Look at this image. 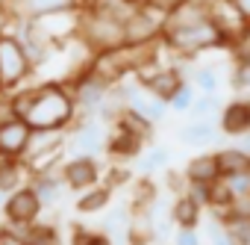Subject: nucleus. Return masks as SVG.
<instances>
[{
	"instance_id": "obj_10",
	"label": "nucleus",
	"mask_w": 250,
	"mask_h": 245,
	"mask_svg": "<svg viewBox=\"0 0 250 245\" xmlns=\"http://www.w3.org/2000/svg\"><path fill=\"white\" fill-rule=\"evenodd\" d=\"M30 133H33V127L27 124L24 118L0 121V154H6V157H24Z\"/></svg>"
},
{
	"instance_id": "obj_48",
	"label": "nucleus",
	"mask_w": 250,
	"mask_h": 245,
	"mask_svg": "<svg viewBox=\"0 0 250 245\" xmlns=\"http://www.w3.org/2000/svg\"><path fill=\"white\" fill-rule=\"evenodd\" d=\"M0 95H3V89H0Z\"/></svg>"
},
{
	"instance_id": "obj_42",
	"label": "nucleus",
	"mask_w": 250,
	"mask_h": 245,
	"mask_svg": "<svg viewBox=\"0 0 250 245\" xmlns=\"http://www.w3.org/2000/svg\"><path fill=\"white\" fill-rule=\"evenodd\" d=\"M232 3H235V9L241 12V18L247 21V27H250V0H232Z\"/></svg>"
},
{
	"instance_id": "obj_32",
	"label": "nucleus",
	"mask_w": 250,
	"mask_h": 245,
	"mask_svg": "<svg viewBox=\"0 0 250 245\" xmlns=\"http://www.w3.org/2000/svg\"><path fill=\"white\" fill-rule=\"evenodd\" d=\"M194 98H197V89H194L191 83H183V86L171 95L168 109H174V112H188V109H191V103H194Z\"/></svg>"
},
{
	"instance_id": "obj_15",
	"label": "nucleus",
	"mask_w": 250,
	"mask_h": 245,
	"mask_svg": "<svg viewBox=\"0 0 250 245\" xmlns=\"http://www.w3.org/2000/svg\"><path fill=\"white\" fill-rule=\"evenodd\" d=\"M142 3H145V0H88L85 9H91L97 15H106V18H115L121 24H127L139 12Z\"/></svg>"
},
{
	"instance_id": "obj_41",
	"label": "nucleus",
	"mask_w": 250,
	"mask_h": 245,
	"mask_svg": "<svg viewBox=\"0 0 250 245\" xmlns=\"http://www.w3.org/2000/svg\"><path fill=\"white\" fill-rule=\"evenodd\" d=\"M124 180H127V172H124V169H112L106 186H118V183H124Z\"/></svg>"
},
{
	"instance_id": "obj_1",
	"label": "nucleus",
	"mask_w": 250,
	"mask_h": 245,
	"mask_svg": "<svg viewBox=\"0 0 250 245\" xmlns=\"http://www.w3.org/2000/svg\"><path fill=\"white\" fill-rule=\"evenodd\" d=\"M77 118V100L74 92L65 89L62 83H44L36 92V100L27 112V124L33 130H44V127H68Z\"/></svg>"
},
{
	"instance_id": "obj_30",
	"label": "nucleus",
	"mask_w": 250,
	"mask_h": 245,
	"mask_svg": "<svg viewBox=\"0 0 250 245\" xmlns=\"http://www.w3.org/2000/svg\"><path fill=\"white\" fill-rule=\"evenodd\" d=\"M130 221H133V210L130 207H115V210H109L103 227L109 230V236L112 233H130Z\"/></svg>"
},
{
	"instance_id": "obj_43",
	"label": "nucleus",
	"mask_w": 250,
	"mask_h": 245,
	"mask_svg": "<svg viewBox=\"0 0 250 245\" xmlns=\"http://www.w3.org/2000/svg\"><path fill=\"white\" fill-rule=\"evenodd\" d=\"M238 148H241V151H247V154H250V130H247V133H241V136H238Z\"/></svg>"
},
{
	"instance_id": "obj_36",
	"label": "nucleus",
	"mask_w": 250,
	"mask_h": 245,
	"mask_svg": "<svg viewBox=\"0 0 250 245\" xmlns=\"http://www.w3.org/2000/svg\"><path fill=\"white\" fill-rule=\"evenodd\" d=\"M229 180V189L235 192V201L238 198H250V174L244 172V174H232V177H227Z\"/></svg>"
},
{
	"instance_id": "obj_46",
	"label": "nucleus",
	"mask_w": 250,
	"mask_h": 245,
	"mask_svg": "<svg viewBox=\"0 0 250 245\" xmlns=\"http://www.w3.org/2000/svg\"><path fill=\"white\" fill-rule=\"evenodd\" d=\"M9 3H18V0H9Z\"/></svg>"
},
{
	"instance_id": "obj_47",
	"label": "nucleus",
	"mask_w": 250,
	"mask_h": 245,
	"mask_svg": "<svg viewBox=\"0 0 250 245\" xmlns=\"http://www.w3.org/2000/svg\"><path fill=\"white\" fill-rule=\"evenodd\" d=\"M83 3H88V0H83Z\"/></svg>"
},
{
	"instance_id": "obj_7",
	"label": "nucleus",
	"mask_w": 250,
	"mask_h": 245,
	"mask_svg": "<svg viewBox=\"0 0 250 245\" xmlns=\"http://www.w3.org/2000/svg\"><path fill=\"white\" fill-rule=\"evenodd\" d=\"M71 151H74V157H97L106 151V133L100 127V121H94V118L83 121L71 139Z\"/></svg>"
},
{
	"instance_id": "obj_29",
	"label": "nucleus",
	"mask_w": 250,
	"mask_h": 245,
	"mask_svg": "<svg viewBox=\"0 0 250 245\" xmlns=\"http://www.w3.org/2000/svg\"><path fill=\"white\" fill-rule=\"evenodd\" d=\"M197 121H215L221 115V103H218V95H200L194 98L191 109H188Z\"/></svg>"
},
{
	"instance_id": "obj_18",
	"label": "nucleus",
	"mask_w": 250,
	"mask_h": 245,
	"mask_svg": "<svg viewBox=\"0 0 250 245\" xmlns=\"http://www.w3.org/2000/svg\"><path fill=\"white\" fill-rule=\"evenodd\" d=\"M168 216H171V221H174L177 227H197V224H200V216H203V207H200L197 201H191L186 192H180V195L174 198Z\"/></svg>"
},
{
	"instance_id": "obj_17",
	"label": "nucleus",
	"mask_w": 250,
	"mask_h": 245,
	"mask_svg": "<svg viewBox=\"0 0 250 245\" xmlns=\"http://www.w3.org/2000/svg\"><path fill=\"white\" fill-rule=\"evenodd\" d=\"M206 18H209V0H186L183 6H177L168 15L165 27H188V24H200Z\"/></svg>"
},
{
	"instance_id": "obj_27",
	"label": "nucleus",
	"mask_w": 250,
	"mask_h": 245,
	"mask_svg": "<svg viewBox=\"0 0 250 245\" xmlns=\"http://www.w3.org/2000/svg\"><path fill=\"white\" fill-rule=\"evenodd\" d=\"M24 245H62L59 230L47 221H33L24 233Z\"/></svg>"
},
{
	"instance_id": "obj_14",
	"label": "nucleus",
	"mask_w": 250,
	"mask_h": 245,
	"mask_svg": "<svg viewBox=\"0 0 250 245\" xmlns=\"http://www.w3.org/2000/svg\"><path fill=\"white\" fill-rule=\"evenodd\" d=\"M30 180V166L21 157H6L0 154V192L9 195L15 189H21Z\"/></svg>"
},
{
	"instance_id": "obj_5",
	"label": "nucleus",
	"mask_w": 250,
	"mask_h": 245,
	"mask_svg": "<svg viewBox=\"0 0 250 245\" xmlns=\"http://www.w3.org/2000/svg\"><path fill=\"white\" fill-rule=\"evenodd\" d=\"M165 21H168L165 12H159V9L142 3L139 12H136L127 24H124V30H127V45H150V42L162 39Z\"/></svg>"
},
{
	"instance_id": "obj_2",
	"label": "nucleus",
	"mask_w": 250,
	"mask_h": 245,
	"mask_svg": "<svg viewBox=\"0 0 250 245\" xmlns=\"http://www.w3.org/2000/svg\"><path fill=\"white\" fill-rule=\"evenodd\" d=\"M162 42H165L174 53H180V56H194V53H200V50L221 48L227 39H224V33L215 27V21L206 18V21L188 24V27H165Z\"/></svg>"
},
{
	"instance_id": "obj_6",
	"label": "nucleus",
	"mask_w": 250,
	"mask_h": 245,
	"mask_svg": "<svg viewBox=\"0 0 250 245\" xmlns=\"http://www.w3.org/2000/svg\"><path fill=\"white\" fill-rule=\"evenodd\" d=\"M44 204L39 201L36 189L30 183H24L21 189L9 192L6 201H3V216H6V224H33L39 221Z\"/></svg>"
},
{
	"instance_id": "obj_34",
	"label": "nucleus",
	"mask_w": 250,
	"mask_h": 245,
	"mask_svg": "<svg viewBox=\"0 0 250 245\" xmlns=\"http://www.w3.org/2000/svg\"><path fill=\"white\" fill-rule=\"evenodd\" d=\"M206 236H209V242H212V245H235V239L229 236V230L224 227V221H221L218 216L209 221V227H206Z\"/></svg>"
},
{
	"instance_id": "obj_25",
	"label": "nucleus",
	"mask_w": 250,
	"mask_h": 245,
	"mask_svg": "<svg viewBox=\"0 0 250 245\" xmlns=\"http://www.w3.org/2000/svg\"><path fill=\"white\" fill-rule=\"evenodd\" d=\"M109 201H112V186L94 183V186H88V189L80 192L77 210H80V213H100L103 207H109Z\"/></svg>"
},
{
	"instance_id": "obj_40",
	"label": "nucleus",
	"mask_w": 250,
	"mask_h": 245,
	"mask_svg": "<svg viewBox=\"0 0 250 245\" xmlns=\"http://www.w3.org/2000/svg\"><path fill=\"white\" fill-rule=\"evenodd\" d=\"M147 6H153V9H159V12H165V15H171L177 6H183L186 0H145Z\"/></svg>"
},
{
	"instance_id": "obj_24",
	"label": "nucleus",
	"mask_w": 250,
	"mask_h": 245,
	"mask_svg": "<svg viewBox=\"0 0 250 245\" xmlns=\"http://www.w3.org/2000/svg\"><path fill=\"white\" fill-rule=\"evenodd\" d=\"M232 204H235V192L229 189V180H227V177H215V180L209 183L206 207H212V210H215V216H224Z\"/></svg>"
},
{
	"instance_id": "obj_16",
	"label": "nucleus",
	"mask_w": 250,
	"mask_h": 245,
	"mask_svg": "<svg viewBox=\"0 0 250 245\" xmlns=\"http://www.w3.org/2000/svg\"><path fill=\"white\" fill-rule=\"evenodd\" d=\"M30 186L36 189L39 201H42L44 207H50V204L59 201L65 180H62V172H59V174H56V172H33V174H30Z\"/></svg>"
},
{
	"instance_id": "obj_45",
	"label": "nucleus",
	"mask_w": 250,
	"mask_h": 245,
	"mask_svg": "<svg viewBox=\"0 0 250 245\" xmlns=\"http://www.w3.org/2000/svg\"><path fill=\"white\" fill-rule=\"evenodd\" d=\"M0 3H6V9H9V0H0Z\"/></svg>"
},
{
	"instance_id": "obj_13",
	"label": "nucleus",
	"mask_w": 250,
	"mask_h": 245,
	"mask_svg": "<svg viewBox=\"0 0 250 245\" xmlns=\"http://www.w3.org/2000/svg\"><path fill=\"white\" fill-rule=\"evenodd\" d=\"M145 148V139L124 130V127H115V133L106 139V154L115 160V163H127V160H136Z\"/></svg>"
},
{
	"instance_id": "obj_9",
	"label": "nucleus",
	"mask_w": 250,
	"mask_h": 245,
	"mask_svg": "<svg viewBox=\"0 0 250 245\" xmlns=\"http://www.w3.org/2000/svg\"><path fill=\"white\" fill-rule=\"evenodd\" d=\"M183 83H188L183 74H180V68H147L145 74H142V86L150 92V95H156V98H162V100H171V95L183 86Z\"/></svg>"
},
{
	"instance_id": "obj_21",
	"label": "nucleus",
	"mask_w": 250,
	"mask_h": 245,
	"mask_svg": "<svg viewBox=\"0 0 250 245\" xmlns=\"http://www.w3.org/2000/svg\"><path fill=\"white\" fill-rule=\"evenodd\" d=\"M218 139V127H215V121H191V124H186L183 130H180V142H186V145H191V148H203V145H209V142H215Z\"/></svg>"
},
{
	"instance_id": "obj_26",
	"label": "nucleus",
	"mask_w": 250,
	"mask_h": 245,
	"mask_svg": "<svg viewBox=\"0 0 250 245\" xmlns=\"http://www.w3.org/2000/svg\"><path fill=\"white\" fill-rule=\"evenodd\" d=\"M115 127H124V130H130V133H136V136H142V139L147 142L150 133H153V121H147L142 112H136V109H130V106H124L121 115L115 118Z\"/></svg>"
},
{
	"instance_id": "obj_20",
	"label": "nucleus",
	"mask_w": 250,
	"mask_h": 245,
	"mask_svg": "<svg viewBox=\"0 0 250 245\" xmlns=\"http://www.w3.org/2000/svg\"><path fill=\"white\" fill-rule=\"evenodd\" d=\"M15 6L27 18H42V15H50V12L77 9V6H83V0H18Z\"/></svg>"
},
{
	"instance_id": "obj_3",
	"label": "nucleus",
	"mask_w": 250,
	"mask_h": 245,
	"mask_svg": "<svg viewBox=\"0 0 250 245\" xmlns=\"http://www.w3.org/2000/svg\"><path fill=\"white\" fill-rule=\"evenodd\" d=\"M85 48L97 56V53H109V50H118L127 45V30H124L121 21L115 18H106V15H97L91 9H85L80 15V33H77Z\"/></svg>"
},
{
	"instance_id": "obj_33",
	"label": "nucleus",
	"mask_w": 250,
	"mask_h": 245,
	"mask_svg": "<svg viewBox=\"0 0 250 245\" xmlns=\"http://www.w3.org/2000/svg\"><path fill=\"white\" fill-rule=\"evenodd\" d=\"M71 245H112V239H109L106 233H94V230H85V227L74 224Z\"/></svg>"
},
{
	"instance_id": "obj_12",
	"label": "nucleus",
	"mask_w": 250,
	"mask_h": 245,
	"mask_svg": "<svg viewBox=\"0 0 250 245\" xmlns=\"http://www.w3.org/2000/svg\"><path fill=\"white\" fill-rule=\"evenodd\" d=\"M65 148V130L62 127H44V130H33L30 133V142H27V151H24V163H33L50 151H59Z\"/></svg>"
},
{
	"instance_id": "obj_31",
	"label": "nucleus",
	"mask_w": 250,
	"mask_h": 245,
	"mask_svg": "<svg viewBox=\"0 0 250 245\" xmlns=\"http://www.w3.org/2000/svg\"><path fill=\"white\" fill-rule=\"evenodd\" d=\"M165 166H168V151L165 148H150L145 157L139 154V172L142 174H153V172H159Z\"/></svg>"
},
{
	"instance_id": "obj_28",
	"label": "nucleus",
	"mask_w": 250,
	"mask_h": 245,
	"mask_svg": "<svg viewBox=\"0 0 250 245\" xmlns=\"http://www.w3.org/2000/svg\"><path fill=\"white\" fill-rule=\"evenodd\" d=\"M191 86L200 92V95H218V86H221V77L212 65H197L194 74H191Z\"/></svg>"
},
{
	"instance_id": "obj_11",
	"label": "nucleus",
	"mask_w": 250,
	"mask_h": 245,
	"mask_svg": "<svg viewBox=\"0 0 250 245\" xmlns=\"http://www.w3.org/2000/svg\"><path fill=\"white\" fill-rule=\"evenodd\" d=\"M218 130L227 136H241L250 130V100H229L221 106L218 115Z\"/></svg>"
},
{
	"instance_id": "obj_44",
	"label": "nucleus",
	"mask_w": 250,
	"mask_h": 245,
	"mask_svg": "<svg viewBox=\"0 0 250 245\" xmlns=\"http://www.w3.org/2000/svg\"><path fill=\"white\" fill-rule=\"evenodd\" d=\"M6 15H9V9H6V3H0V33H3V24H6Z\"/></svg>"
},
{
	"instance_id": "obj_23",
	"label": "nucleus",
	"mask_w": 250,
	"mask_h": 245,
	"mask_svg": "<svg viewBox=\"0 0 250 245\" xmlns=\"http://www.w3.org/2000/svg\"><path fill=\"white\" fill-rule=\"evenodd\" d=\"M224 221V227L229 230V236L235 239V245H250V213L229 207L224 216H218Z\"/></svg>"
},
{
	"instance_id": "obj_22",
	"label": "nucleus",
	"mask_w": 250,
	"mask_h": 245,
	"mask_svg": "<svg viewBox=\"0 0 250 245\" xmlns=\"http://www.w3.org/2000/svg\"><path fill=\"white\" fill-rule=\"evenodd\" d=\"M215 157H218V172H221V177L244 174V172L250 169V154L241 151L238 145H235V148H224V151H218Z\"/></svg>"
},
{
	"instance_id": "obj_19",
	"label": "nucleus",
	"mask_w": 250,
	"mask_h": 245,
	"mask_svg": "<svg viewBox=\"0 0 250 245\" xmlns=\"http://www.w3.org/2000/svg\"><path fill=\"white\" fill-rule=\"evenodd\" d=\"M183 174H186L188 183H212L215 177H221V172H218V157H215V154L191 157Z\"/></svg>"
},
{
	"instance_id": "obj_39",
	"label": "nucleus",
	"mask_w": 250,
	"mask_h": 245,
	"mask_svg": "<svg viewBox=\"0 0 250 245\" xmlns=\"http://www.w3.org/2000/svg\"><path fill=\"white\" fill-rule=\"evenodd\" d=\"M232 50H235V62L250 65V33H247V36H241L238 42H232Z\"/></svg>"
},
{
	"instance_id": "obj_38",
	"label": "nucleus",
	"mask_w": 250,
	"mask_h": 245,
	"mask_svg": "<svg viewBox=\"0 0 250 245\" xmlns=\"http://www.w3.org/2000/svg\"><path fill=\"white\" fill-rule=\"evenodd\" d=\"M174 245H200V233L194 227H177Z\"/></svg>"
},
{
	"instance_id": "obj_35",
	"label": "nucleus",
	"mask_w": 250,
	"mask_h": 245,
	"mask_svg": "<svg viewBox=\"0 0 250 245\" xmlns=\"http://www.w3.org/2000/svg\"><path fill=\"white\" fill-rule=\"evenodd\" d=\"M229 86H232L235 92H241V89H250V65H244V62H235V68H232V77H229Z\"/></svg>"
},
{
	"instance_id": "obj_8",
	"label": "nucleus",
	"mask_w": 250,
	"mask_h": 245,
	"mask_svg": "<svg viewBox=\"0 0 250 245\" xmlns=\"http://www.w3.org/2000/svg\"><path fill=\"white\" fill-rule=\"evenodd\" d=\"M62 180H65L68 189L83 192V189L100 183V169H97L94 157H74L62 166Z\"/></svg>"
},
{
	"instance_id": "obj_37",
	"label": "nucleus",
	"mask_w": 250,
	"mask_h": 245,
	"mask_svg": "<svg viewBox=\"0 0 250 245\" xmlns=\"http://www.w3.org/2000/svg\"><path fill=\"white\" fill-rule=\"evenodd\" d=\"M186 195L191 201H197L200 207H206V198H209V183H186Z\"/></svg>"
},
{
	"instance_id": "obj_4",
	"label": "nucleus",
	"mask_w": 250,
	"mask_h": 245,
	"mask_svg": "<svg viewBox=\"0 0 250 245\" xmlns=\"http://www.w3.org/2000/svg\"><path fill=\"white\" fill-rule=\"evenodd\" d=\"M36 71L33 59L27 56L21 39L15 33H0V89L3 92H15L30 74Z\"/></svg>"
},
{
	"instance_id": "obj_49",
	"label": "nucleus",
	"mask_w": 250,
	"mask_h": 245,
	"mask_svg": "<svg viewBox=\"0 0 250 245\" xmlns=\"http://www.w3.org/2000/svg\"><path fill=\"white\" fill-rule=\"evenodd\" d=\"M247 174H250V169H247Z\"/></svg>"
}]
</instances>
